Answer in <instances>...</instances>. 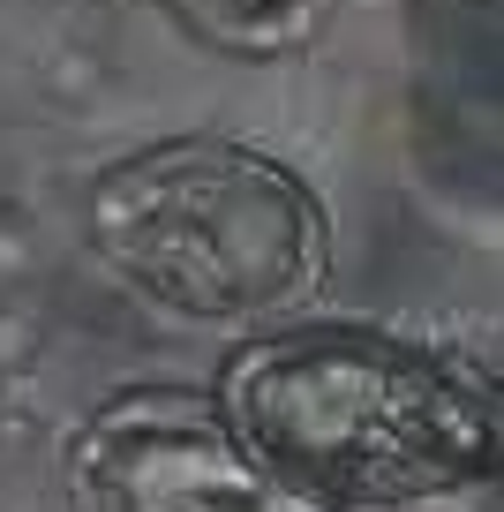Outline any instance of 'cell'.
I'll list each match as a JSON object with an SVG mask.
<instances>
[{"label":"cell","mask_w":504,"mask_h":512,"mask_svg":"<svg viewBox=\"0 0 504 512\" xmlns=\"http://www.w3.org/2000/svg\"><path fill=\"white\" fill-rule=\"evenodd\" d=\"M83 256L113 294L181 332H279L316 309L339 264L331 204L294 159L249 136H151L83 174Z\"/></svg>","instance_id":"6da1fadb"},{"label":"cell","mask_w":504,"mask_h":512,"mask_svg":"<svg viewBox=\"0 0 504 512\" xmlns=\"http://www.w3.org/2000/svg\"><path fill=\"white\" fill-rule=\"evenodd\" d=\"M249 452L324 512L444 490L504 467V392L377 324L301 317L234 339L211 377Z\"/></svg>","instance_id":"7a4b0ae2"},{"label":"cell","mask_w":504,"mask_h":512,"mask_svg":"<svg viewBox=\"0 0 504 512\" xmlns=\"http://www.w3.org/2000/svg\"><path fill=\"white\" fill-rule=\"evenodd\" d=\"M68 512H324L249 452L211 392L121 384L61 430Z\"/></svg>","instance_id":"3957f363"},{"label":"cell","mask_w":504,"mask_h":512,"mask_svg":"<svg viewBox=\"0 0 504 512\" xmlns=\"http://www.w3.org/2000/svg\"><path fill=\"white\" fill-rule=\"evenodd\" d=\"M166 23L196 38L211 53H234V61H279V53L309 46L316 23H324L331 0H158Z\"/></svg>","instance_id":"277c9868"},{"label":"cell","mask_w":504,"mask_h":512,"mask_svg":"<svg viewBox=\"0 0 504 512\" xmlns=\"http://www.w3.org/2000/svg\"><path fill=\"white\" fill-rule=\"evenodd\" d=\"M347 512H504V467L467 475V482H444V490L384 497V505H347Z\"/></svg>","instance_id":"5b68a950"}]
</instances>
